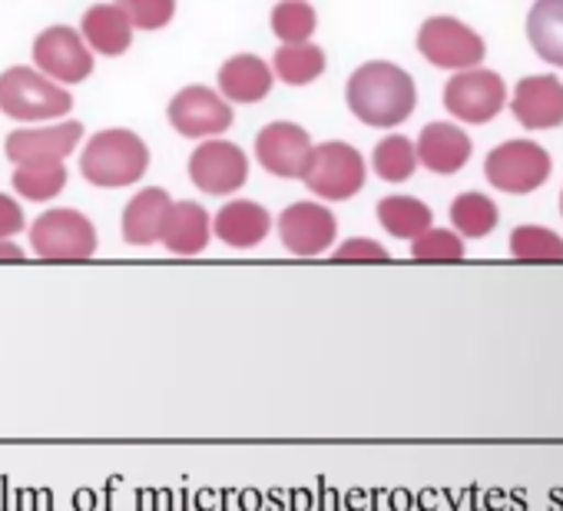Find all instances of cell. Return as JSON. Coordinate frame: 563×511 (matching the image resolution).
<instances>
[{"label": "cell", "instance_id": "obj_17", "mask_svg": "<svg viewBox=\"0 0 563 511\" xmlns=\"http://www.w3.org/2000/svg\"><path fill=\"white\" fill-rule=\"evenodd\" d=\"M272 229V213L255 199H232L212 219V236L229 249H255Z\"/></svg>", "mask_w": 563, "mask_h": 511}, {"label": "cell", "instance_id": "obj_23", "mask_svg": "<svg viewBox=\"0 0 563 511\" xmlns=\"http://www.w3.org/2000/svg\"><path fill=\"white\" fill-rule=\"evenodd\" d=\"M325 51L312 41L306 44H282L272 57V74L289 87H309L325 74Z\"/></svg>", "mask_w": 563, "mask_h": 511}, {"label": "cell", "instance_id": "obj_3", "mask_svg": "<svg viewBox=\"0 0 563 511\" xmlns=\"http://www.w3.org/2000/svg\"><path fill=\"white\" fill-rule=\"evenodd\" d=\"M74 110V97L57 80L44 77L31 67H11L0 74V113L21 120V123H41L57 120Z\"/></svg>", "mask_w": 563, "mask_h": 511}, {"label": "cell", "instance_id": "obj_25", "mask_svg": "<svg viewBox=\"0 0 563 511\" xmlns=\"http://www.w3.org/2000/svg\"><path fill=\"white\" fill-rule=\"evenodd\" d=\"M67 163L60 160H41V163H21L14 166V189L21 199H31V203H51L64 193L67 186Z\"/></svg>", "mask_w": 563, "mask_h": 511}, {"label": "cell", "instance_id": "obj_26", "mask_svg": "<svg viewBox=\"0 0 563 511\" xmlns=\"http://www.w3.org/2000/svg\"><path fill=\"white\" fill-rule=\"evenodd\" d=\"M500 209L490 196L484 193H461L451 203V226L461 239H484L490 229H497Z\"/></svg>", "mask_w": 563, "mask_h": 511}, {"label": "cell", "instance_id": "obj_24", "mask_svg": "<svg viewBox=\"0 0 563 511\" xmlns=\"http://www.w3.org/2000/svg\"><path fill=\"white\" fill-rule=\"evenodd\" d=\"M378 222H382V229H388L395 239H418L424 229H431L434 226V213H431V206L428 203H421L418 196H401V193H395V196H385L382 203H378Z\"/></svg>", "mask_w": 563, "mask_h": 511}, {"label": "cell", "instance_id": "obj_32", "mask_svg": "<svg viewBox=\"0 0 563 511\" xmlns=\"http://www.w3.org/2000/svg\"><path fill=\"white\" fill-rule=\"evenodd\" d=\"M332 260H335V263H388L391 256H388V249H385L382 242L358 236V239H345V242L335 249Z\"/></svg>", "mask_w": 563, "mask_h": 511}, {"label": "cell", "instance_id": "obj_4", "mask_svg": "<svg viewBox=\"0 0 563 511\" xmlns=\"http://www.w3.org/2000/svg\"><path fill=\"white\" fill-rule=\"evenodd\" d=\"M31 249L47 263H87L97 252V226L70 206L41 213L31 222Z\"/></svg>", "mask_w": 563, "mask_h": 511}, {"label": "cell", "instance_id": "obj_1", "mask_svg": "<svg viewBox=\"0 0 563 511\" xmlns=\"http://www.w3.org/2000/svg\"><path fill=\"white\" fill-rule=\"evenodd\" d=\"M349 110L365 123L378 130H391L405 123L418 107V87L408 70H401L391 61H368L362 64L345 87Z\"/></svg>", "mask_w": 563, "mask_h": 511}, {"label": "cell", "instance_id": "obj_8", "mask_svg": "<svg viewBox=\"0 0 563 511\" xmlns=\"http://www.w3.org/2000/svg\"><path fill=\"white\" fill-rule=\"evenodd\" d=\"M34 64L44 77L57 80L60 87H74L93 74V51L87 47V41L80 37L77 28L54 24L37 34Z\"/></svg>", "mask_w": 563, "mask_h": 511}, {"label": "cell", "instance_id": "obj_22", "mask_svg": "<svg viewBox=\"0 0 563 511\" xmlns=\"http://www.w3.org/2000/svg\"><path fill=\"white\" fill-rule=\"evenodd\" d=\"M527 41L540 61L563 67V0H537L527 14Z\"/></svg>", "mask_w": 563, "mask_h": 511}, {"label": "cell", "instance_id": "obj_13", "mask_svg": "<svg viewBox=\"0 0 563 511\" xmlns=\"http://www.w3.org/2000/svg\"><path fill=\"white\" fill-rule=\"evenodd\" d=\"M278 239L292 256H322L335 246L339 219L322 203H292L275 219Z\"/></svg>", "mask_w": 563, "mask_h": 511}, {"label": "cell", "instance_id": "obj_19", "mask_svg": "<svg viewBox=\"0 0 563 511\" xmlns=\"http://www.w3.org/2000/svg\"><path fill=\"white\" fill-rule=\"evenodd\" d=\"M212 239V216L199 203H173L159 232V242L173 256H199Z\"/></svg>", "mask_w": 563, "mask_h": 511}, {"label": "cell", "instance_id": "obj_12", "mask_svg": "<svg viewBox=\"0 0 563 511\" xmlns=\"http://www.w3.org/2000/svg\"><path fill=\"white\" fill-rule=\"evenodd\" d=\"M312 137L306 127L292 123V120H275L268 127L258 130L255 137V160L265 173L278 176V180H302L309 156H312Z\"/></svg>", "mask_w": 563, "mask_h": 511}, {"label": "cell", "instance_id": "obj_33", "mask_svg": "<svg viewBox=\"0 0 563 511\" xmlns=\"http://www.w3.org/2000/svg\"><path fill=\"white\" fill-rule=\"evenodd\" d=\"M27 229V216H24V206L8 196V193H0V239H14L18 232Z\"/></svg>", "mask_w": 563, "mask_h": 511}, {"label": "cell", "instance_id": "obj_2", "mask_svg": "<svg viewBox=\"0 0 563 511\" xmlns=\"http://www.w3.org/2000/svg\"><path fill=\"white\" fill-rule=\"evenodd\" d=\"M150 170V146L140 133L126 127L100 130L87 140L80 153V173L100 189H123L143 180Z\"/></svg>", "mask_w": 563, "mask_h": 511}, {"label": "cell", "instance_id": "obj_35", "mask_svg": "<svg viewBox=\"0 0 563 511\" xmlns=\"http://www.w3.org/2000/svg\"><path fill=\"white\" fill-rule=\"evenodd\" d=\"M560 213H563V193H560Z\"/></svg>", "mask_w": 563, "mask_h": 511}, {"label": "cell", "instance_id": "obj_10", "mask_svg": "<svg viewBox=\"0 0 563 511\" xmlns=\"http://www.w3.org/2000/svg\"><path fill=\"white\" fill-rule=\"evenodd\" d=\"M169 123L179 137H189V140H212V137H222L232 123H235V113H232V104L222 100V94H216L212 87H202V84H192V87H183L173 100H169Z\"/></svg>", "mask_w": 563, "mask_h": 511}, {"label": "cell", "instance_id": "obj_20", "mask_svg": "<svg viewBox=\"0 0 563 511\" xmlns=\"http://www.w3.org/2000/svg\"><path fill=\"white\" fill-rule=\"evenodd\" d=\"M173 199L163 186H146L140 189L126 206H123V239L130 246H153L159 242V232H163V222H166V213H169Z\"/></svg>", "mask_w": 563, "mask_h": 511}, {"label": "cell", "instance_id": "obj_30", "mask_svg": "<svg viewBox=\"0 0 563 511\" xmlns=\"http://www.w3.org/2000/svg\"><path fill=\"white\" fill-rule=\"evenodd\" d=\"M411 260L418 263H461L464 260V239L454 229H424L411 239Z\"/></svg>", "mask_w": 563, "mask_h": 511}, {"label": "cell", "instance_id": "obj_31", "mask_svg": "<svg viewBox=\"0 0 563 511\" xmlns=\"http://www.w3.org/2000/svg\"><path fill=\"white\" fill-rule=\"evenodd\" d=\"M133 31H163L176 18V0H117Z\"/></svg>", "mask_w": 563, "mask_h": 511}, {"label": "cell", "instance_id": "obj_28", "mask_svg": "<svg viewBox=\"0 0 563 511\" xmlns=\"http://www.w3.org/2000/svg\"><path fill=\"white\" fill-rule=\"evenodd\" d=\"M319 28V14L309 0H278L272 8V34L282 44H306Z\"/></svg>", "mask_w": 563, "mask_h": 511}, {"label": "cell", "instance_id": "obj_15", "mask_svg": "<svg viewBox=\"0 0 563 511\" xmlns=\"http://www.w3.org/2000/svg\"><path fill=\"white\" fill-rule=\"evenodd\" d=\"M514 117L527 130H553L563 123V80L553 74L523 77L510 100Z\"/></svg>", "mask_w": 563, "mask_h": 511}, {"label": "cell", "instance_id": "obj_11", "mask_svg": "<svg viewBox=\"0 0 563 511\" xmlns=\"http://www.w3.org/2000/svg\"><path fill=\"white\" fill-rule=\"evenodd\" d=\"M189 180L209 196H232L249 183V156L229 140H202L189 156Z\"/></svg>", "mask_w": 563, "mask_h": 511}, {"label": "cell", "instance_id": "obj_29", "mask_svg": "<svg viewBox=\"0 0 563 511\" xmlns=\"http://www.w3.org/2000/svg\"><path fill=\"white\" fill-rule=\"evenodd\" d=\"M372 166L375 173L385 180V183H405L415 176L418 170V153H415V143L401 133H391L385 137L375 153H372Z\"/></svg>", "mask_w": 563, "mask_h": 511}, {"label": "cell", "instance_id": "obj_6", "mask_svg": "<svg viewBox=\"0 0 563 511\" xmlns=\"http://www.w3.org/2000/svg\"><path fill=\"white\" fill-rule=\"evenodd\" d=\"M418 54L438 70H474L481 67L487 44L477 31L457 18H428L418 28Z\"/></svg>", "mask_w": 563, "mask_h": 511}, {"label": "cell", "instance_id": "obj_9", "mask_svg": "<svg viewBox=\"0 0 563 511\" xmlns=\"http://www.w3.org/2000/svg\"><path fill=\"white\" fill-rule=\"evenodd\" d=\"M507 104V84L494 70H457L444 84V107L461 123H490Z\"/></svg>", "mask_w": 563, "mask_h": 511}, {"label": "cell", "instance_id": "obj_5", "mask_svg": "<svg viewBox=\"0 0 563 511\" xmlns=\"http://www.w3.org/2000/svg\"><path fill=\"white\" fill-rule=\"evenodd\" d=\"M302 180L319 199L342 203V199H352L365 189L368 166H365V156L352 143L329 140L322 146H312V156H309Z\"/></svg>", "mask_w": 563, "mask_h": 511}, {"label": "cell", "instance_id": "obj_18", "mask_svg": "<svg viewBox=\"0 0 563 511\" xmlns=\"http://www.w3.org/2000/svg\"><path fill=\"white\" fill-rule=\"evenodd\" d=\"M275 74L255 54H235L219 67V94L229 104H258L272 94Z\"/></svg>", "mask_w": 563, "mask_h": 511}, {"label": "cell", "instance_id": "obj_27", "mask_svg": "<svg viewBox=\"0 0 563 511\" xmlns=\"http://www.w3.org/2000/svg\"><path fill=\"white\" fill-rule=\"evenodd\" d=\"M510 256L520 263H563V236L547 226H517L510 232Z\"/></svg>", "mask_w": 563, "mask_h": 511}, {"label": "cell", "instance_id": "obj_16", "mask_svg": "<svg viewBox=\"0 0 563 511\" xmlns=\"http://www.w3.org/2000/svg\"><path fill=\"white\" fill-rule=\"evenodd\" d=\"M415 153H418V166L438 173V176H454L467 166L471 153H474V143L471 137L457 127V123H428L415 143Z\"/></svg>", "mask_w": 563, "mask_h": 511}, {"label": "cell", "instance_id": "obj_7", "mask_svg": "<svg viewBox=\"0 0 563 511\" xmlns=\"http://www.w3.org/2000/svg\"><path fill=\"white\" fill-rule=\"evenodd\" d=\"M553 173L550 153L533 140H507L484 160V176L500 193H533Z\"/></svg>", "mask_w": 563, "mask_h": 511}, {"label": "cell", "instance_id": "obj_21", "mask_svg": "<svg viewBox=\"0 0 563 511\" xmlns=\"http://www.w3.org/2000/svg\"><path fill=\"white\" fill-rule=\"evenodd\" d=\"M80 37L93 54L123 57L133 44V24L117 4H93L80 21Z\"/></svg>", "mask_w": 563, "mask_h": 511}, {"label": "cell", "instance_id": "obj_34", "mask_svg": "<svg viewBox=\"0 0 563 511\" xmlns=\"http://www.w3.org/2000/svg\"><path fill=\"white\" fill-rule=\"evenodd\" d=\"M27 256L14 239H0V263H24Z\"/></svg>", "mask_w": 563, "mask_h": 511}, {"label": "cell", "instance_id": "obj_14", "mask_svg": "<svg viewBox=\"0 0 563 511\" xmlns=\"http://www.w3.org/2000/svg\"><path fill=\"white\" fill-rule=\"evenodd\" d=\"M84 140V123L67 120V123H51V127H24L14 130L4 143L8 160L14 166L21 163H41V160H60L67 163V156L80 146Z\"/></svg>", "mask_w": 563, "mask_h": 511}]
</instances>
